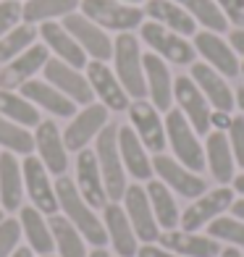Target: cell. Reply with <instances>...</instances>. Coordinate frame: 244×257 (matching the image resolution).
Wrapping results in <instances>:
<instances>
[{"label":"cell","instance_id":"obj_54","mask_svg":"<svg viewBox=\"0 0 244 257\" xmlns=\"http://www.w3.org/2000/svg\"><path fill=\"white\" fill-rule=\"evenodd\" d=\"M239 76L244 79V61H241V68H239Z\"/></svg>","mask_w":244,"mask_h":257},{"label":"cell","instance_id":"obj_22","mask_svg":"<svg viewBox=\"0 0 244 257\" xmlns=\"http://www.w3.org/2000/svg\"><path fill=\"white\" fill-rule=\"evenodd\" d=\"M50 61V50L45 45H32L21 55H16L14 61H8L0 71V89H19L21 84L45 68V63Z\"/></svg>","mask_w":244,"mask_h":257},{"label":"cell","instance_id":"obj_2","mask_svg":"<svg viewBox=\"0 0 244 257\" xmlns=\"http://www.w3.org/2000/svg\"><path fill=\"white\" fill-rule=\"evenodd\" d=\"M113 71L132 100H147L142 50H139V37H134L132 32H124L113 40Z\"/></svg>","mask_w":244,"mask_h":257},{"label":"cell","instance_id":"obj_20","mask_svg":"<svg viewBox=\"0 0 244 257\" xmlns=\"http://www.w3.org/2000/svg\"><path fill=\"white\" fill-rule=\"evenodd\" d=\"M74 184L92 210H102L108 205V194H105V184H102V173L97 166L95 150L84 147L76 153V181Z\"/></svg>","mask_w":244,"mask_h":257},{"label":"cell","instance_id":"obj_26","mask_svg":"<svg viewBox=\"0 0 244 257\" xmlns=\"http://www.w3.org/2000/svg\"><path fill=\"white\" fill-rule=\"evenodd\" d=\"M155 244H160V247H166L181 257H218L220 254V241L202 236L200 231H181V228L160 231Z\"/></svg>","mask_w":244,"mask_h":257},{"label":"cell","instance_id":"obj_28","mask_svg":"<svg viewBox=\"0 0 244 257\" xmlns=\"http://www.w3.org/2000/svg\"><path fill=\"white\" fill-rule=\"evenodd\" d=\"M142 11H145V19H150V21H155V24H160V27L181 34V37L192 40L194 34L200 32L197 21L176 3V0H147V3L142 6Z\"/></svg>","mask_w":244,"mask_h":257},{"label":"cell","instance_id":"obj_46","mask_svg":"<svg viewBox=\"0 0 244 257\" xmlns=\"http://www.w3.org/2000/svg\"><path fill=\"white\" fill-rule=\"evenodd\" d=\"M228 45H231V48H234V53L241 58V61H244V29H231L228 32Z\"/></svg>","mask_w":244,"mask_h":257},{"label":"cell","instance_id":"obj_17","mask_svg":"<svg viewBox=\"0 0 244 257\" xmlns=\"http://www.w3.org/2000/svg\"><path fill=\"white\" fill-rule=\"evenodd\" d=\"M21 176H24V186H27L32 205L42 215H55L58 213V197H55V186L50 184L48 168L42 166V160L34 155H27L24 166H21Z\"/></svg>","mask_w":244,"mask_h":257},{"label":"cell","instance_id":"obj_19","mask_svg":"<svg viewBox=\"0 0 244 257\" xmlns=\"http://www.w3.org/2000/svg\"><path fill=\"white\" fill-rule=\"evenodd\" d=\"M34 147H37V158L48 168V173L63 176L68 171V150L63 145V132L55 121H40L37 132H34Z\"/></svg>","mask_w":244,"mask_h":257},{"label":"cell","instance_id":"obj_8","mask_svg":"<svg viewBox=\"0 0 244 257\" xmlns=\"http://www.w3.org/2000/svg\"><path fill=\"white\" fill-rule=\"evenodd\" d=\"M153 173L168 186V189L184 197V200H197L207 192V181L202 179V173H194L187 166H181L176 158H171L166 153L153 155Z\"/></svg>","mask_w":244,"mask_h":257},{"label":"cell","instance_id":"obj_15","mask_svg":"<svg viewBox=\"0 0 244 257\" xmlns=\"http://www.w3.org/2000/svg\"><path fill=\"white\" fill-rule=\"evenodd\" d=\"M84 68H87V81H89L92 92H95V97L105 105L108 110H113V113L129 110L132 97L126 95V89L121 87V81H118V76H115L113 68H108V63L87 61Z\"/></svg>","mask_w":244,"mask_h":257},{"label":"cell","instance_id":"obj_45","mask_svg":"<svg viewBox=\"0 0 244 257\" xmlns=\"http://www.w3.org/2000/svg\"><path fill=\"white\" fill-rule=\"evenodd\" d=\"M137 257H181V254L171 252L166 247H160V244H145V247L137 249Z\"/></svg>","mask_w":244,"mask_h":257},{"label":"cell","instance_id":"obj_1","mask_svg":"<svg viewBox=\"0 0 244 257\" xmlns=\"http://www.w3.org/2000/svg\"><path fill=\"white\" fill-rule=\"evenodd\" d=\"M53 186H55V197H58V210H63V218L89 244H95V247H105V241H108L105 226H102V220L95 215V210L84 202V197L79 194L74 179H68L63 173V176H58V181Z\"/></svg>","mask_w":244,"mask_h":257},{"label":"cell","instance_id":"obj_27","mask_svg":"<svg viewBox=\"0 0 244 257\" xmlns=\"http://www.w3.org/2000/svg\"><path fill=\"white\" fill-rule=\"evenodd\" d=\"M118 153L126 173L137 181H150L155 176L153 173V158H150L147 147L139 142V137L134 134V128L126 123L118 126Z\"/></svg>","mask_w":244,"mask_h":257},{"label":"cell","instance_id":"obj_44","mask_svg":"<svg viewBox=\"0 0 244 257\" xmlns=\"http://www.w3.org/2000/svg\"><path fill=\"white\" fill-rule=\"evenodd\" d=\"M231 118H234V113H226V110H213V113H210V132H228Z\"/></svg>","mask_w":244,"mask_h":257},{"label":"cell","instance_id":"obj_39","mask_svg":"<svg viewBox=\"0 0 244 257\" xmlns=\"http://www.w3.org/2000/svg\"><path fill=\"white\" fill-rule=\"evenodd\" d=\"M205 228H207V236L210 239L228 244V247L244 249V220H239L234 215H220L213 223H207Z\"/></svg>","mask_w":244,"mask_h":257},{"label":"cell","instance_id":"obj_14","mask_svg":"<svg viewBox=\"0 0 244 257\" xmlns=\"http://www.w3.org/2000/svg\"><path fill=\"white\" fill-rule=\"evenodd\" d=\"M124 210L129 215V223L137 233L139 241L145 244H155L158 236H160V226L153 215V207H150V197L145 192L142 184H129L124 192Z\"/></svg>","mask_w":244,"mask_h":257},{"label":"cell","instance_id":"obj_12","mask_svg":"<svg viewBox=\"0 0 244 257\" xmlns=\"http://www.w3.org/2000/svg\"><path fill=\"white\" fill-rule=\"evenodd\" d=\"M63 29L71 34V37L79 42V48L87 53V58H92V61H102L108 63L113 58V40L108 37V32L97 27L95 21H89L84 14H68L63 16Z\"/></svg>","mask_w":244,"mask_h":257},{"label":"cell","instance_id":"obj_16","mask_svg":"<svg viewBox=\"0 0 244 257\" xmlns=\"http://www.w3.org/2000/svg\"><path fill=\"white\" fill-rule=\"evenodd\" d=\"M42 74H45V81H48V84H53L58 92H63V95L68 100H74L76 105H89L92 100H95V92H92L87 76L81 74L79 68L58 61V58H50V61L45 63Z\"/></svg>","mask_w":244,"mask_h":257},{"label":"cell","instance_id":"obj_33","mask_svg":"<svg viewBox=\"0 0 244 257\" xmlns=\"http://www.w3.org/2000/svg\"><path fill=\"white\" fill-rule=\"evenodd\" d=\"M0 115L19 123V126H24V128H29V126L37 128L40 121H42L40 108H34L29 100L16 95L14 89H0Z\"/></svg>","mask_w":244,"mask_h":257},{"label":"cell","instance_id":"obj_41","mask_svg":"<svg viewBox=\"0 0 244 257\" xmlns=\"http://www.w3.org/2000/svg\"><path fill=\"white\" fill-rule=\"evenodd\" d=\"M228 145H231V153H234V160H236V168L244 171V115L236 113L231 118V126H228Z\"/></svg>","mask_w":244,"mask_h":257},{"label":"cell","instance_id":"obj_53","mask_svg":"<svg viewBox=\"0 0 244 257\" xmlns=\"http://www.w3.org/2000/svg\"><path fill=\"white\" fill-rule=\"evenodd\" d=\"M124 3H132V6H145L147 0H124Z\"/></svg>","mask_w":244,"mask_h":257},{"label":"cell","instance_id":"obj_51","mask_svg":"<svg viewBox=\"0 0 244 257\" xmlns=\"http://www.w3.org/2000/svg\"><path fill=\"white\" fill-rule=\"evenodd\" d=\"M11 257H34V252L29 247H16V252L11 254Z\"/></svg>","mask_w":244,"mask_h":257},{"label":"cell","instance_id":"obj_23","mask_svg":"<svg viewBox=\"0 0 244 257\" xmlns=\"http://www.w3.org/2000/svg\"><path fill=\"white\" fill-rule=\"evenodd\" d=\"M102 226H105V233H108L115 254L118 257H137L139 239H137V233L129 223V215H126L124 205L108 202L102 207Z\"/></svg>","mask_w":244,"mask_h":257},{"label":"cell","instance_id":"obj_49","mask_svg":"<svg viewBox=\"0 0 244 257\" xmlns=\"http://www.w3.org/2000/svg\"><path fill=\"white\" fill-rule=\"evenodd\" d=\"M231 189H234L239 197H244V171L234 176V181H231Z\"/></svg>","mask_w":244,"mask_h":257},{"label":"cell","instance_id":"obj_6","mask_svg":"<svg viewBox=\"0 0 244 257\" xmlns=\"http://www.w3.org/2000/svg\"><path fill=\"white\" fill-rule=\"evenodd\" d=\"M139 40H142L150 53L160 55L166 63H173V66H192L197 61V50L189 37H181V34L171 32L166 27L155 24V21L145 19L142 27H139Z\"/></svg>","mask_w":244,"mask_h":257},{"label":"cell","instance_id":"obj_24","mask_svg":"<svg viewBox=\"0 0 244 257\" xmlns=\"http://www.w3.org/2000/svg\"><path fill=\"white\" fill-rule=\"evenodd\" d=\"M205 168L218 181V186H228L236 176V160L231 153L226 132H210L205 137Z\"/></svg>","mask_w":244,"mask_h":257},{"label":"cell","instance_id":"obj_47","mask_svg":"<svg viewBox=\"0 0 244 257\" xmlns=\"http://www.w3.org/2000/svg\"><path fill=\"white\" fill-rule=\"evenodd\" d=\"M231 215L244 220V197H236V200H234V205H231Z\"/></svg>","mask_w":244,"mask_h":257},{"label":"cell","instance_id":"obj_3","mask_svg":"<svg viewBox=\"0 0 244 257\" xmlns=\"http://www.w3.org/2000/svg\"><path fill=\"white\" fill-rule=\"evenodd\" d=\"M95 158H97V166L102 173L108 202H121L129 184H126V168H124L121 153H118V126L115 123H108L95 137Z\"/></svg>","mask_w":244,"mask_h":257},{"label":"cell","instance_id":"obj_43","mask_svg":"<svg viewBox=\"0 0 244 257\" xmlns=\"http://www.w3.org/2000/svg\"><path fill=\"white\" fill-rule=\"evenodd\" d=\"M215 6L220 8V14L226 16L228 27L244 29V0H215Z\"/></svg>","mask_w":244,"mask_h":257},{"label":"cell","instance_id":"obj_13","mask_svg":"<svg viewBox=\"0 0 244 257\" xmlns=\"http://www.w3.org/2000/svg\"><path fill=\"white\" fill-rule=\"evenodd\" d=\"M108 123H110L108 121V108L102 102L84 105V108H81L71 118V123L66 126V132H63L66 150H68V153H79V150H84Z\"/></svg>","mask_w":244,"mask_h":257},{"label":"cell","instance_id":"obj_52","mask_svg":"<svg viewBox=\"0 0 244 257\" xmlns=\"http://www.w3.org/2000/svg\"><path fill=\"white\" fill-rule=\"evenodd\" d=\"M87 257H110V254H108V249H105V247H95Z\"/></svg>","mask_w":244,"mask_h":257},{"label":"cell","instance_id":"obj_40","mask_svg":"<svg viewBox=\"0 0 244 257\" xmlns=\"http://www.w3.org/2000/svg\"><path fill=\"white\" fill-rule=\"evenodd\" d=\"M21 239V223L14 218H3L0 220V257H11L19 247Z\"/></svg>","mask_w":244,"mask_h":257},{"label":"cell","instance_id":"obj_34","mask_svg":"<svg viewBox=\"0 0 244 257\" xmlns=\"http://www.w3.org/2000/svg\"><path fill=\"white\" fill-rule=\"evenodd\" d=\"M50 233L55 241V249L61 257H87V247H84V236L68 223L63 215H50Z\"/></svg>","mask_w":244,"mask_h":257},{"label":"cell","instance_id":"obj_18","mask_svg":"<svg viewBox=\"0 0 244 257\" xmlns=\"http://www.w3.org/2000/svg\"><path fill=\"white\" fill-rule=\"evenodd\" d=\"M189 76L200 92L205 95V100L210 102L213 110H226V113H234V89H231L228 79L223 74H218L215 68H210L202 61H194L189 66Z\"/></svg>","mask_w":244,"mask_h":257},{"label":"cell","instance_id":"obj_37","mask_svg":"<svg viewBox=\"0 0 244 257\" xmlns=\"http://www.w3.org/2000/svg\"><path fill=\"white\" fill-rule=\"evenodd\" d=\"M37 29L32 24H19L14 27L8 34L0 37V66H6L8 61H14L16 55H21L27 48H32L34 40H37Z\"/></svg>","mask_w":244,"mask_h":257},{"label":"cell","instance_id":"obj_50","mask_svg":"<svg viewBox=\"0 0 244 257\" xmlns=\"http://www.w3.org/2000/svg\"><path fill=\"white\" fill-rule=\"evenodd\" d=\"M218 257H244L241 254V249H236V247H220V254Z\"/></svg>","mask_w":244,"mask_h":257},{"label":"cell","instance_id":"obj_11","mask_svg":"<svg viewBox=\"0 0 244 257\" xmlns=\"http://www.w3.org/2000/svg\"><path fill=\"white\" fill-rule=\"evenodd\" d=\"M192 45L197 55L202 58V63H207L210 68H215L218 74H223L226 79H236L239 68H241V58L234 53V48L228 45V40L218 32L210 29H200L192 37Z\"/></svg>","mask_w":244,"mask_h":257},{"label":"cell","instance_id":"obj_38","mask_svg":"<svg viewBox=\"0 0 244 257\" xmlns=\"http://www.w3.org/2000/svg\"><path fill=\"white\" fill-rule=\"evenodd\" d=\"M0 147L8 150V153H14V155H32L34 137L24 126H19V123L0 115Z\"/></svg>","mask_w":244,"mask_h":257},{"label":"cell","instance_id":"obj_31","mask_svg":"<svg viewBox=\"0 0 244 257\" xmlns=\"http://www.w3.org/2000/svg\"><path fill=\"white\" fill-rule=\"evenodd\" d=\"M145 192L150 197V207H153V215L158 220L160 231L179 228L181 210H179V202H176V194H173L160 179H150L147 186H145Z\"/></svg>","mask_w":244,"mask_h":257},{"label":"cell","instance_id":"obj_10","mask_svg":"<svg viewBox=\"0 0 244 257\" xmlns=\"http://www.w3.org/2000/svg\"><path fill=\"white\" fill-rule=\"evenodd\" d=\"M129 126L139 137V142L147 147V153L160 155L166 153L168 139H166V121L160 110L150 100H132L129 102Z\"/></svg>","mask_w":244,"mask_h":257},{"label":"cell","instance_id":"obj_25","mask_svg":"<svg viewBox=\"0 0 244 257\" xmlns=\"http://www.w3.org/2000/svg\"><path fill=\"white\" fill-rule=\"evenodd\" d=\"M19 89H21V97L29 100L34 108H42L45 113H53L58 118H74L76 115V102L68 100L63 92H58L45 79H29Z\"/></svg>","mask_w":244,"mask_h":257},{"label":"cell","instance_id":"obj_29","mask_svg":"<svg viewBox=\"0 0 244 257\" xmlns=\"http://www.w3.org/2000/svg\"><path fill=\"white\" fill-rule=\"evenodd\" d=\"M40 37H42L45 48L55 53L58 61L74 66L79 71L87 66V53L81 50L79 42L63 29V24H58V21H45V24H40Z\"/></svg>","mask_w":244,"mask_h":257},{"label":"cell","instance_id":"obj_5","mask_svg":"<svg viewBox=\"0 0 244 257\" xmlns=\"http://www.w3.org/2000/svg\"><path fill=\"white\" fill-rule=\"evenodd\" d=\"M79 8L89 21H95L97 27L115 34L134 32L145 21L142 6H132L124 3V0H79Z\"/></svg>","mask_w":244,"mask_h":257},{"label":"cell","instance_id":"obj_42","mask_svg":"<svg viewBox=\"0 0 244 257\" xmlns=\"http://www.w3.org/2000/svg\"><path fill=\"white\" fill-rule=\"evenodd\" d=\"M24 6L19 0H0V37L24 21Z\"/></svg>","mask_w":244,"mask_h":257},{"label":"cell","instance_id":"obj_55","mask_svg":"<svg viewBox=\"0 0 244 257\" xmlns=\"http://www.w3.org/2000/svg\"><path fill=\"white\" fill-rule=\"evenodd\" d=\"M0 220H3V207H0Z\"/></svg>","mask_w":244,"mask_h":257},{"label":"cell","instance_id":"obj_9","mask_svg":"<svg viewBox=\"0 0 244 257\" xmlns=\"http://www.w3.org/2000/svg\"><path fill=\"white\" fill-rule=\"evenodd\" d=\"M173 102L181 110V115L192 123V128L200 137L210 134V102L205 100V95L200 92V87L192 81L189 74L173 76Z\"/></svg>","mask_w":244,"mask_h":257},{"label":"cell","instance_id":"obj_36","mask_svg":"<svg viewBox=\"0 0 244 257\" xmlns=\"http://www.w3.org/2000/svg\"><path fill=\"white\" fill-rule=\"evenodd\" d=\"M176 3L197 21L200 29H210L218 34H223L228 29V21L220 14V8L215 6V0H176Z\"/></svg>","mask_w":244,"mask_h":257},{"label":"cell","instance_id":"obj_48","mask_svg":"<svg viewBox=\"0 0 244 257\" xmlns=\"http://www.w3.org/2000/svg\"><path fill=\"white\" fill-rule=\"evenodd\" d=\"M234 105H236V110L244 115V84L234 89Z\"/></svg>","mask_w":244,"mask_h":257},{"label":"cell","instance_id":"obj_35","mask_svg":"<svg viewBox=\"0 0 244 257\" xmlns=\"http://www.w3.org/2000/svg\"><path fill=\"white\" fill-rule=\"evenodd\" d=\"M79 8V0H27L24 3V24H45V21L63 19Z\"/></svg>","mask_w":244,"mask_h":257},{"label":"cell","instance_id":"obj_4","mask_svg":"<svg viewBox=\"0 0 244 257\" xmlns=\"http://www.w3.org/2000/svg\"><path fill=\"white\" fill-rule=\"evenodd\" d=\"M163 121H166V139H168L173 158L181 166H187L189 171L202 173L205 171V145H202L200 134L192 128V123L184 118L179 108H171Z\"/></svg>","mask_w":244,"mask_h":257},{"label":"cell","instance_id":"obj_30","mask_svg":"<svg viewBox=\"0 0 244 257\" xmlns=\"http://www.w3.org/2000/svg\"><path fill=\"white\" fill-rule=\"evenodd\" d=\"M24 202V176H21V163L16 160L14 153L0 155V205L8 213L21 210Z\"/></svg>","mask_w":244,"mask_h":257},{"label":"cell","instance_id":"obj_32","mask_svg":"<svg viewBox=\"0 0 244 257\" xmlns=\"http://www.w3.org/2000/svg\"><path fill=\"white\" fill-rule=\"evenodd\" d=\"M19 223H21V231H24V236L29 241V249L32 252H37L42 257V254H50L55 249L50 226L45 223V215L34 205L19 210Z\"/></svg>","mask_w":244,"mask_h":257},{"label":"cell","instance_id":"obj_56","mask_svg":"<svg viewBox=\"0 0 244 257\" xmlns=\"http://www.w3.org/2000/svg\"><path fill=\"white\" fill-rule=\"evenodd\" d=\"M42 257H53V254H42Z\"/></svg>","mask_w":244,"mask_h":257},{"label":"cell","instance_id":"obj_7","mask_svg":"<svg viewBox=\"0 0 244 257\" xmlns=\"http://www.w3.org/2000/svg\"><path fill=\"white\" fill-rule=\"evenodd\" d=\"M236 200V192L231 186H215V189H207L202 197L192 200V205L181 213L179 228L181 231H202L207 223H213L215 218L226 215L231 205Z\"/></svg>","mask_w":244,"mask_h":257},{"label":"cell","instance_id":"obj_21","mask_svg":"<svg viewBox=\"0 0 244 257\" xmlns=\"http://www.w3.org/2000/svg\"><path fill=\"white\" fill-rule=\"evenodd\" d=\"M145 66V84H147V97L160 113H168L173 108V76L168 63L155 53L142 55Z\"/></svg>","mask_w":244,"mask_h":257}]
</instances>
